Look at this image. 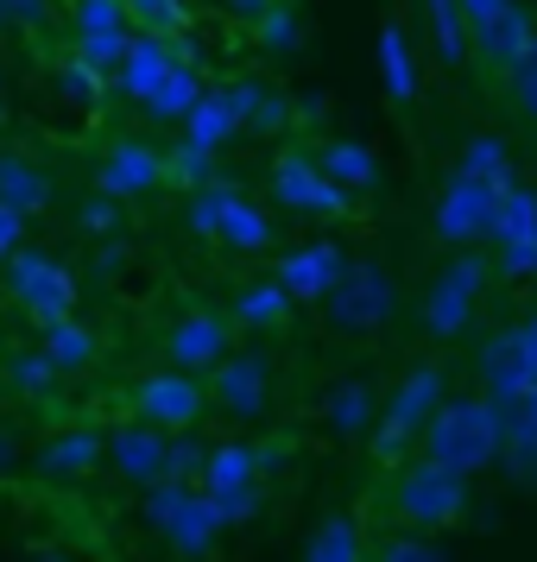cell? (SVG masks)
Wrapping results in <instances>:
<instances>
[{
	"label": "cell",
	"instance_id": "5bb4252c",
	"mask_svg": "<svg viewBox=\"0 0 537 562\" xmlns=\"http://www.w3.org/2000/svg\"><path fill=\"white\" fill-rule=\"evenodd\" d=\"M272 360L266 355H228L222 367H209V405L228 411V417H259V411L272 405Z\"/></svg>",
	"mask_w": 537,
	"mask_h": 562
},
{
	"label": "cell",
	"instance_id": "4fadbf2b",
	"mask_svg": "<svg viewBox=\"0 0 537 562\" xmlns=\"http://www.w3.org/2000/svg\"><path fill=\"white\" fill-rule=\"evenodd\" d=\"M474 385H481L493 405H512V398H525V392L537 385L532 355H525V335H518V329L481 335V348H474Z\"/></svg>",
	"mask_w": 537,
	"mask_h": 562
},
{
	"label": "cell",
	"instance_id": "74e56055",
	"mask_svg": "<svg viewBox=\"0 0 537 562\" xmlns=\"http://www.w3.org/2000/svg\"><path fill=\"white\" fill-rule=\"evenodd\" d=\"M380 562H443V557L430 550V531H411V537L380 543Z\"/></svg>",
	"mask_w": 537,
	"mask_h": 562
},
{
	"label": "cell",
	"instance_id": "52a82bcc",
	"mask_svg": "<svg viewBox=\"0 0 537 562\" xmlns=\"http://www.w3.org/2000/svg\"><path fill=\"white\" fill-rule=\"evenodd\" d=\"M443 392H449V373L436 360L411 367L405 380L392 385V398H385V424L373 430V461H392L411 436H424V424L443 411Z\"/></svg>",
	"mask_w": 537,
	"mask_h": 562
},
{
	"label": "cell",
	"instance_id": "e575fe53",
	"mask_svg": "<svg viewBox=\"0 0 537 562\" xmlns=\"http://www.w3.org/2000/svg\"><path fill=\"white\" fill-rule=\"evenodd\" d=\"M493 272L500 279H537V234L512 240V247H493Z\"/></svg>",
	"mask_w": 537,
	"mask_h": 562
},
{
	"label": "cell",
	"instance_id": "4dcf8cb0",
	"mask_svg": "<svg viewBox=\"0 0 537 562\" xmlns=\"http://www.w3.org/2000/svg\"><path fill=\"white\" fill-rule=\"evenodd\" d=\"M380 70H385V89H392V102L411 108L417 102V70H411V52H405V32L385 26L380 32Z\"/></svg>",
	"mask_w": 537,
	"mask_h": 562
},
{
	"label": "cell",
	"instance_id": "6da1fadb",
	"mask_svg": "<svg viewBox=\"0 0 537 562\" xmlns=\"http://www.w3.org/2000/svg\"><path fill=\"white\" fill-rule=\"evenodd\" d=\"M417 449L430 461H443V468H456V474H481L506 449V411L493 405L486 392H474V398H443V411L417 436Z\"/></svg>",
	"mask_w": 537,
	"mask_h": 562
},
{
	"label": "cell",
	"instance_id": "f35d334b",
	"mask_svg": "<svg viewBox=\"0 0 537 562\" xmlns=\"http://www.w3.org/2000/svg\"><path fill=\"white\" fill-rule=\"evenodd\" d=\"M26 209H13V203H0V266H7V259L20 254V247H26Z\"/></svg>",
	"mask_w": 537,
	"mask_h": 562
},
{
	"label": "cell",
	"instance_id": "f6af8a7d",
	"mask_svg": "<svg viewBox=\"0 0 537 562\" xmlns=\"http://www.w3.org/2000/svg\"><path fill=\"white\" fill-rule=\"evenodd\" d=\"M0 121H7V114H0Z\"/></svg>",
	"mask_w": 537,
	"mask_h": 562
},
{
	"label": "cell",
	"instance_id": "60d3db41",
	"mask_svg": "<svg viewBox=\"0 0 537 562\" xmlns=\"http://www.w3.org/2000/svg\"><path fill=\"white\" fill-rule=\"evenodd\" d=\"M518 335H525V355H532V373H537V310L518 323Z\"/></svg>",
	"mask_w": 537,
	"mask_h": 562
},
{
	"label": "cell",
	"instance_id": "d4e9b609",
	"mask_svg": "<svg viewBox=\"0 0 537 562\" xmlns=\"http://www.w3.org/2000/svg\"><path fill=\"white\" fill-rule=\"evenodd\" d=\"M304 562H367V537L348 512H329L304 543Z\"/></svg>",
	"mask_w": 537,
	"mask_h": 562
},
{
	"label": "cell",
	"instance_id": "9c48e42d",
	"mask_svg": "<svg viewBox=\"0 0 537 562\" xmlns=\"http://www.w3.org/2000/svg\"><path fill=\"white\" fill-rule=\"evenodd\" d=\"M108 468L133 486H153L165 474H183V449L171 442V430H158L153 417H133L108 430Z\"/></svg>",
	"mask_w": 537,
	"mask_h": 562
},
{
	"label": "cell",
	"instance_id": "5b68a950",
	"mask_svg": "<svg viewBox=\"0 0 537 562\" xmlns=\"http://www.w3.org/2000/svg\"><path fill=\"white\" fill-rule=\"evenodd\" d=\"M190 222H197V234L222 240V247H234V254H272V247H279L272 215H266L247 190H234V183H209V190H197Z\"/></svg>",
	"mask_w": 537,
	"mask_h": 562
},
{
	"label": "cell",
	"instance_id": "f546056e",
	"mask_svg": "<svg viewBox=\"0 0 537 562\" xmlns=\"http://www.w3.org/2000/svg\"><path fill=\"white\" fill-rule=\"evenodd\" d=\"M380 411V392L367 380H348V385H335L329 392V405H323V417H329V430L335 436H367V417Z\"/></svg>",
	"mask_w": 537,
	"mask_h": 562
},
{
	"label": "cell",
	"instance_id": "603a6c76",
	"mask_svg": "<svg viewBox=\"0 0 537 562\" xmlns=\"http://www.w3.org/2000/svg\"><path fill=\"white\" fill-rule=\"evenodd\" d=\"M323 171H329L342 190H355V196H380L385 178L380 165H373V153L367 146H355V139H329V153H323Z\"/></svg>",
	"mask_w": 537,
	"mask_h": 562
},
{
	"label": "cell",
	"instance_id": "4316f807",
	"mask_svg": "<svg viewBox=\"0 0 537 562\" xmlns=\"http://www.w3.org/2000/svg\"><path fill=\"white\" fill-rule=\"evenodd\" d=\"M254 481H259V449L254 442H222V449H209L203 493H234V486H254Z\"/></svg>",
	"mask_w": 537,
	"mask_h": 562
},
{
	"label": "cell",
	"instance_id": "2e32d148",
	"mask_svg": "<svg viewBox=\"0 0 537 562\" xmlns=\"http://www.w3.org/2000/svg\"><path fill=\"white\" fill-rule=\"evenodd\" d=\"M348 272V259H342V247L335 240H310V247H291V254L272 266V279L298 297V304H323L335 291V279Z\"/></svg>",
	"mask_w": 537,
	"mask_h": 562
},
{
	"label": "cell",
	"instance_id": "cb8c5ba5",
	"mask_svg": "<svg viewBox=\"0 0 537 562\" xmlns=\"http://www.w3.org/2000/svg\"><path fill=\"white\" fill-rule=\"evenodd\" d=\"M525 234H537V190L512 178L506 190H500V209H493L486 247H512V240H525Z\"/></svg>",
	"mask_w": 537,
	"mask_h": 562
},
{
	"label": "cell",
	"instance_id": "3957f363",
	"mask_svg": "<svg viewBox=\"0 0 537 562\" xmlns=\"http://www.w3.org/2000/svg\"><path fill=\"white\" fill-rule=\"evenodd\" d=\"M392 512L405 518L411 531H449L461 512H468V474H456V468H443V461L417 456L392 481Z\"/></svg>",
	"mask_w": 537,
	"mask_h": 562
},
{
	"label": "cell",
	"instance_id": "8992f818",
	"mask_svg": "<svg viewBox=\"0 0 537 562\" xmlns=\"http://www.w3.org/2000/svg\"><path fill=\"white\" fill-rule=\"evenodd\" d=\"M7 297L26 310L38 329H52L64 316H77V272L64 259L38 254V247H20L7 259Z\"/></svg>",
	"mask_w": 537,
	"mask_h": 562
},
{
	"label": "cell",
	"instance_id": "7a4b0ae2",
	"mask_svg": "<svg viewBox=\"0 0 537 562\" xmlns=\"http://www.w3.org/2000/svg\"><path fill=\"white\" fill-rule=\"evenodd\" d=\"M486 279H493V266H486L474 247H456V259H449V266L424 284V297H417V329H424V341H456V335H468Z\"/></svg>",
	"mask_w": 537,
	"mask_h": 562
},
{
	"label": "cell",
	"instance_id": "836d02e7",
	"mask_svg": "<svg viewBox=\"0 0 537 562\" xmlns=\"http://www.w3.org/2000/svg\"><path fill=\"white\" fill-rule=\"evenodd\" d=\"M461 171H474V178L486 183H512V158L500 139H486V133H474L468 146H461Z\"/></svg>",
	"mask_w": 537,
	"mask_h": 562
},
{
	"label": "cell",
	"instance_id": "ac0fdd59",
	"mask_svg": "<svg viewBox=\"0 0 537 562\" xmlns=\"http://www.w3.org/2000/svg\"><path fill=\"white\" fill-rule=\"evenodd\" d=\"M474 45H481V64H493V70H512L518 57L537 45V20L518 7V0H506L493 20H481L474 26Z\"/></svg>",
	"mask_w": 537,
	"mask_h": 562
},
{
	"label": "cell",
	"instance_id": "7bdbcfd3",
	"mask_svg": "<svg viewBox=\"0 0 537 562\" xmlns=\"http://www.w3.org/2000/svg\"><path fill=\"white\" fill-rule=\"evenodd\" d=\"M7 442H13V436H7V430H0V461H13V449H7Z\"/></svg>",
	"mask_w": 537,
	"mask_h": 562
},
{
	"label": "cell",
	"instance_id": "484cf974",
	"mask_svg": "<svg viewBox=\"0 0 537 562\" xmlns=\"http://www.w3.org/2000/svg\"><path fill=\"white\" fill-rule=\"evenodd\" d=\"M38 348L52 355V367H57V373H89V367H96V355H102V341H96V329H82L77 316H64V323H52Z\"/></svg>",
	"mask_w": 537,
	"mask_h": 562
},
{
	"label": "cell",
	"instance_id": "1f68e13d",
	"mask_svg": "<svg viewBox=\"0 0 537 562\" xmlns=\"http://www.w3.org/2000/svg\"><path fill=\"white\" fill-rule=\"evenodd\" d=\"M57 380H64V373L52 367L45 348H38V355H13L7 360V392H20V398H45Z\"/></svg>",
	"mask_w": 537,
	"mask_h": 562
},
{
	"label": "cell",
	"instance_id": "8d00e7d4",
	"mask_svg": "<svg viewBox=\"0 0 537 562\" xmlns=\"http://www.w3.org/2000/svg\"><path fill=\"white\" fill-rule=\"evenodd\" d=\"M209 499H215V512H222L228 525H247L259 512V499H266V486L254 481V486H234V493H209Z\"/></svg>",
	"mask_w": 537,
	"mask_h": 562
},
{
	"label": "cell",
	"instance_id": "ba28073f",
	"mask_svg": "<svg viewBox=\"0 0 537 562\" xmlns=\"http://www.w3.org/2000/svg\"><path fill=\"white\" fill-rule=\"evenodd\" d=\"M500 190H506V183H486V178H474V171L456 165V171L443 178V190H436V203H430V234L443 247H474V240H486L493 209H500Z\"/></svg>",
	"mask_w": 537,
	"mask_h": 562
},
{
	"label": "cell",
	"instance_id": "d590c367",
	"mask_svg": "<svg viewBox=\"0 0 537 562\" xmlns=\"http://www.w3.org/2000/svg\"><path fill=\"white\" fill-rule=\"evenodd\" d=\"M127 13L146 32H178L183 26V0H127Z\"/></svg>",
	"mask_w": 537,
	"mask_h": 562
},
{
	"label": "cell",
	"instance_id": "83f0119b",
	"mask_svg": "<svg viewBox=\"0 0 537 562\" xmlns=\"http://www.w3.org/2000/svg\"><path fill=\"white\" fill-rule=\"evenodd\" d=\"M234 133H240V114L228 108V95H203V102L183 114V139L203 146V153H222Z\"/></svg>",
	"mask_w": 537,
	"mask_h": 562
},
{
	"label": "cell",
	"instance_id": "44dd1931",
	"mask_svg": "<svg viewBox=\"0 0 537 562\" xmlns=\"http://www.w3.org/2000/svg\"><path fill=\"white\" fill-rule=\"evenodd\" d=\"M52 196H57V183L45 165H32L26 153H0V203L38 215V209H52Z\"/></svg>",
	"mask_w": 537,
	"mask_h": 562
},
{
	"label": "cell",
	"instance_id": "8fae6325",
	"mask_svg": "<svg viewBox=\"0 0 537 562\" xmlns=\"http://www.w3.org/2000/svg\"><path fill=\"white\" fill-rule=\"evenodd\" d=\"M234 316L222 310H190L178 316L171 329H165V367H183V373H209V367H222L234 355Z\"/></svg>",
	"mask_w": 537,
	"mask_h": 562
},
{
	"label": "cell",
	"instance_id": "e0dca14e",
	"mask_svg": "<svg viewBox=\"0 0 537 562\" xmlns=\"http://www.w3.org/2000/svg\"><path fill=\"white\" fill-rule=\"evenodd\" d=\"M222 531H228V518L215 512V499H209L203 486H197V493H190V499L158 525V537L171 543V557H178V562H209V557H215V543H222Z\"/></svg>",
	"mask_w": 537,
	"mask_h": 562
},
{
	"label": "cell",
	"instance_id": "7402d4cb",
	"mask_svg": "<svg viewBox=\"0 0 537 562\" xmlns=\"http://www.w3.org/2000/svg\"><path fill=\"white\" fill-rule=\"evenodd\" d=\"M171 64H178V57L165 52V38H158V32H146V38H133V45H127V57H121V89H127L133 102H146V95L158 89V77H165Z\"/></svg>",
	"mask_w": 537,
	"mask_h": 562
},
{
	"label": "cell",
	"instance_id": "ee69618b",
	"mask_svg": "<svg viewBox=\"0 0 537 562\" xmlns=\"http://www.w3.org/2000/svg\"><path fill=\"white\" fill-rule=\"evenodd\" d=\"M525 405H532V417H537V385H532V392H525Z\"/></svg>",
	"mask_w": 537,
	"mask_h": 562
},
{
	"label": "cell",
	"instance_id": "f1b7e54d",
	"mask_svg": "<svg viewBox=\"0 0 537 562\" xmlns=\"http://www.w3.org/2000/svg\"><path fill=\"white\" fill-rule=\"evenodd\" d=\"M203 95H209L203 77H197L190 64H171V70L158 77V89L146 95V108H153V121H183V114L203 102Z\"/></svg>",
	"mask_w": 537,
	"mask_h": 562
},
{
	"label": "cell",
	"instance_id": "7c38bea8",
	"mask_svg": "<svg viewBox=\"0 0 537 562\" xmlns=\"http://www.w3.org/2000/svg\"><path fill=\"white\" fill-rule=\"evenodd\" d=\"M133 405H139V417H153L158 430H197L209 411V385L197 380V373H183V367H165V373H153V380H139V392H133Z\"/></svg>",
	"mask_w": 537,
	"mask_h": 562
},
{
	"label": "cell",
	"instance_id": "d6986e66",
	"mask_svg": "<svg viewBox=\"0 0 537 562\" xmlns=\"http://www.w3.org/2000/svg\"><path fill=\"white\" fill-rule=\"evenodd\" d=\"M108 461V436L89 430V424H77V430H57L45 449H38V468L45 474H57V481H77V474H89V468H102Z\"/></svg>",
	"mask_w": 537,
	"mask_h": 562
},
{
	"label": "cell",
	"instance_id": "b9f144b4",
	"mask_svg": "<svg viewBox=\"0 0 537 562\" xmlns=\"http://www.w3.org/2000/svg\"><path fill=\"white\" fill-rule=\"evenodd\" d=\"M228 7H240V13H266L272 0H228Z\"/></svg>",
	"mask_w": 537,
	"mask_h": 562
},
{
	"label": "cell",
	"instance_id": "9a60e30c",
	"mask_svg": "<svg viewBox=\"0 0 537 562\" xmlns=\"http://www.w3.org/2000/svg\"><path fill=\"white\" fill-rule=\"evenodd\" d=\"M165 183H171L165 178V158H158L153 146H139V139H121V146L96 165V190L114 196V203H146Z\"/></svg>",
	"mask_w": 537,
	"mask_h": 562
},
{
	"label": "cell",
	"instance_id": "d6a6232c",
	"mask_svg": "<svg viewBox=\"0 0 537 562\" xmlns=\"http://www.w3.org/2000/svg\"><path fill=\"white\" fill-rule=\"evenodd\" d=\"M506 102H512V114H518V121L537 133V45L506 70Z\"/></svg>",
	"mask_w": 537,
	"mask_h": 562
},
{
	"label": "cell",
	"instance_id": "ab89813d",
	"mask_svg": "<svg viewBox=\"0 0 537 562\" xmlns=\"http://www.w3.org/2000/svg\"><path fill=\"white\" fill-rule=\"evenodd\" d=\"M82 222H89V228H114V196L89 203V209H82Z\"/></svg>",
	"mask_w": 537,
	"mask_h": 562
},
{
	"label": "cell",
	"instance_id": "30bf717a",
	"mask_svg": "<svg viewBox=\"0 0 537 562\" xmlns=\"http://www.w3.org/2000/svg\"><path fill=\"white\" fill-rule=\"evenodd\" d=\"M272 196H279V209H291V215H348V196L355 190H342V183L316 165V158H304V153H279L272 158Z\"/></svg>",
	"mask_w": 537,
	"mask_h": 562
},
{
	"label": "cell",
	"instance_id": "277c9868",
	"mask_svg": "<svg viewBox=\"0 0 537 562\" xmlns=\"http://www.w3.org/2000/svg\"><path fill=\"white\" fill-rule=\"evenodd\" d=\"M323 323L342 335H373L380 323H392L399 310V279L385 272L380 259H348V272L335 279V291L323 297Z\"/></svg>",
	"mask_w": 537,
	"mask_h": 562
},
{
	"label": "cell",
	"instance_id": "ffe728a7",
	"mask_svg": "<svg viewBox=\"0 0 537 562\" xmlns=\"http://www.w3.org/2000/svg\"><path fill=\"white\" fill-rule=\"evenodd\" d=\"M291 304H298V297H291L279 279H247L240 291H234V323H240V329L272 335V329L291 323Z\"/></svg>",
	"mask_w": 537,
	"mask_h": 562
}]
</instances>
